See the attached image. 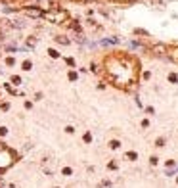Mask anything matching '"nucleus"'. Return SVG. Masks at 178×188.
I'll list each match as a JSON object with an SVG mask.
<instances>
[{"label":"nucleus","mask_w":178,"mask_h":188,"mask_svg":"<svg viewBox=\"0 0 178 188\" xmlns=\"http://www.w3.org/2000/svg\"><path fill=\"white\" fill-rule=\"evenodd\" d=\"M149 163H151V165H157V163H159V157H157V156H151V157H149Z\"/></svg>","instance_id":"obj_12"},{"label":"nucleus","mask_w":178,"mask_h":188,"mask_svg":"<svg viewBox=\"0 0 178 188\" xmlns=\"http://www.w3.org/2000/svg\"><path fill=\"white\" fill-rule=\"evenodd\" d=\"M176 182H178V179H176Z\"/></svg>","instance_id":"obj_19"},{"label":"nucleus","mask_w":178,"mask_h":188,"mask_svg":"<svg viewBox=\"0 0 178 188\" xmlns=\"http://www.w3.org/2000/svg\"><path fill=\"white\" fill-rule=\"evenodd\" d=\"M83 138H84V142H86V144H90V142H92V132H84Z\"/></svg>","instance_id":"obj_9"},{"label":"nucleus","mask_w":178,"mask_h":188,"mask_svg":"<svg viewBox=\"0 0 178 188\" xmlns=\"http://www.w3.org/2000/svg\"><path fill=\"white\" fill-rule=\"evenodd\" d=\"M17 161V154L12 148H8L6 144L0 142V173H4Z\"/></svg>","instance_id":"obj_2"},{"label":"nucleus","mask_w":178,"mask_h":188,"mask_svg":"<svg viewBox=\"0 0 178 188\" xmlns=\"http://www.w3.org/2000/svg\"><path fill=\"white\" fill-rule=\"evenodd\" d=\"M169 81H171L172 84H176L178 83V75L176 73H169Z\"/></svg>","instance_id":"obj_7"},{"label":"nucleus","mask_w":178,"mask_h":188,"mask_svg":"<svg viewBox=\"0 0 178 188\" xmlns=\"http://www.w3.org/2000/svg\"><path fill=\"white\" fill-rule=\"evenodd\" d=\"M142 127H144V129H147V127H149V121H147V119H144V121H142Z\"/></svg>","instance_id":"obj_16"},{"label":"nucleus","mask_w":178,"mask_h":188,"mask_svg":"<svg viewBox=\"0 0 178 188\" xmlns=\"http://www.w3.org/2000/svg\"><path fill=\"white\" fill-rule=\"evenodd\" d=\"M125 157H127L128 161H136V159H138V152H134V150H128L127 154H125Z\"/></svg>","instance_id":"obj_3"},{"label":"nucleus","mask_w":178,"mask_h":188,"mask_svg":"<svg viewBox=\"0 0 178 188\" xmlns=\"http://www.w3.org/2000/svg\"><path fill=\"white\" fill-rule=\"evenodd\" d=\"M65 132H67V134H73V132H75V127H65Z\"/></svg>","instance_id":"obj_13"},{"label":"nucleus","mask_w":178,"mask_h":188,"mask_svg":"<svg viewBox=\"0 0 178 188\" xmlns=\"http://www.w3.org/2000/svg\"><path fill=\"white\" fill-rule=\"evenodd\" d=\"M31 108H33V104L29 102V100H27V102H25V110H31Z\"/></svg>","instance_id":"obj_17"},{"label":"nucleus","mask_w":178,"mask_h":188,"mask_svg":"<svg viewBox=\"0 0 178 188\" xmlns=\"http://www.w3.org/2000/svg\"><path fill=\"white\" fill-rule=\"evenodd\" d=\"M10 83H12V84H15V86H17V84H21V77H19V75H13V77L10 79Z\"/></svg>","instance_id":"obj_5"},{"label":"nucleus","mask_w":178,"mask_h":188,"mask_svg":"<svg viewBox=\"0 0 178 188\" xmlns=\"http://www.w3.org/2000/svg\"><path fill=\"white\" fill-rule=\"evenodd\" d=\"M8 134V129L6 127H0V136H6Z\"/></svg>","instance_id":"obj_15"},{"label":"nucleus","mask_w":178,"mask_h":188,"mask_svg":"<svg viewBox=\"0 0 178 188\" xmlns=\"http://www.w3.org/2000/svg\"><path fill=\"white\" fill-rule=\"evenodd\" d=\"M155 146H157V148H163V146H165V138H157V140H155Z\"/></svg>","instance_id":"obj_10"},{"label":"nucleus","mask_w":178,"mask_h":188,"mask_svg":"<svg viewBox=\"0 0 178 188\" xmlns=\"http://www.w3.org/2000/svg\"><path fill=\"white\" fill-rule=\"evenodd\" d=\"M103 75L107 83L123 92H132L142 77V62L138 56L123 50H113L103 56Z\"/></svg>","instance_id":"obj_1"},{"label":"nucleus","mask_w":178,"mask_h":188,"mask_svg":"<svg viewBox=\"0 0 178 188\" xmlns=\"http://www.w3.org/2000/svg\"><path fill=\"white\" fill-rule=\"evenodd\" d=\"M31 67H33V62H23V71H31Z\"/></svg>","instance_id":"obj_8"},{"label":"nucleus","mask_w":178,"mask_h":188,"mask_svg":"<svg viewBox=\"0 0 178 188\" xmlns=\"http://www.w3.org/2000/svg\"><path fill=\"white\" fill-rule=\"evenodd\" d=\"M119 146H121V142H119V140H109V148H111V150H117Z\"/></svg>","instance_id":"obj_6"},{"label":"nucleus","mask_w":178,"mask_h":188,"mask_svg":"<svg viewBox=\"0 0 178 188\" xmlns=\"http://www.w3.org/2000/svg\"><path fill=\"white\" fill-rule=\"evenodd\" d=\"M77 79H79L77 71H69V81H77Z\"/></svg>","instance_id":"obj_11"},{"label":"nucleus","mask_w":178,"mask_h":188,"mask_svg":"<svg viewBox=\"0 0 178 188\" xmlns=\"http://www.w3.org/2000/svg\"><path fill=\"white\" fill-rule=\"evenodd\" d=\"M107 167H109V169H117V163H115V161H111V163L107 165Z\"/></svg>","instance_id":"obj_18"},{"label":"nucleus","mask_w":178,"mask_h":188,"mask_svg":"<svg viewBox=\"0 0 178 188\" xmlns=\"http://www.w3.org/2000/svg\"><path fill=\"white\" fill-rule=\"evenodd\" d=\"M61 175H63V177H71V175H73V169H71V167H63V169H61Z\"/></svg>","instance_id":"obj_4"},{"label":"nucleus","mask_w":178,"mask_h":188,"mask_svg":"<svg viewBox=\"0 0 178 188\" xmlns=\"http://www.w3.org/2000/svg\"><path fill=\"white\" fill-rule=\"evenodd\" d=\"M48 54H50V58H59V54L56 50H48Z\"/></svg>","instance_id":"obj_14"}]
</instances>
